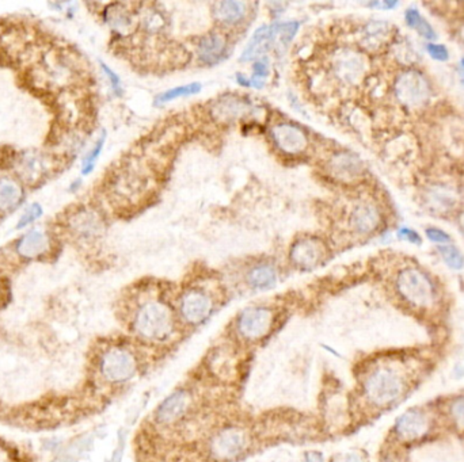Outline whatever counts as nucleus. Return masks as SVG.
Returning a JSON list of instances; mask_svg holds the SVG:
<instances>
[{
    "label": "nucleus",
    "mask_w": 464,
    "mask_h": 462,
    "mask_svg": "<svg viewBox=\"0 0 464 462\" xmlns=\"http://www.w3.org/2000/svg\"><path fill=\"white\" fill-rule=\"evenodd\" d=\"M133 327L144 341H166L174 331V317L165 302L147 300L135 314Z\"/></svg>",
    "instance_id": "1"
},
{
    "label": "nucleus",
    "mask_w": 464,
    "mask_h": 462,
    "mask_svg": "<svg viewBox=\"0 0 464 462\" xmlns=\"http://www.w3.org/2000/svg\"><path fill=\"white\" fill-rule=\"evenodd\" d=\"M399 295L415 308H429L436 298V289L426 272L414 266L402 268L395 278Z\"/></svg>",
    "instance_id": "2"
},
{
    "label": "nucleus",
    "mask_w": 464,
    "mask_h": 462,
    "mask_svg": "<svg viewBox=\"0 0 464 462\" xmlns=\"http://www.w3.org/2000/svg\"><path fill=\"white\" fill-rule=\"evenodd\" d=\"M405 390L403 376L390 366H380L366 376L364 393L366 399L377 406L384 407L401 397Z\"/></svg>",
    "instance_id": "3"
},
{
    "label": "nucleus",
    "mask_w": 464,
    "mask_h": 462,
    "mask_svg": "<svg viewBox=\"0 0 464 462\" xmlns=\"http://www.w3.org/2000/svg\"><path fill=\"white\" fill-rule=\"evenodd\" d=\"M432 86L428 77L417 70L401 73L394 83V95L406 109H419L432 98Z\"/></svg>",
    "instance_id": "4"
},
{
    "label": "nucleus",
    "mask_w": 464,
    "mask_h": 462,
    "mask_svg": "<svg viewBox=\"0 0 464 462\" xmlns=\"http://www.w3.org/2000/svg\"><path fill=\"white\" fill-rule=\"evenodd\" d=\"M102 374L110 383H125L135 377L137 362L132 353L124 348H112L107 351L100 364Z\"/></svg>",
    "instance_id": "5"
},
{
    "label": "nucleus",
    "mask_w": 464,
    "mask_h": 462,
    "mask_svg": "<svg viewBox=\"0 0 464 462\" xmlns=\"http://www.w3.org/2000/svg\"><path fill=\"white\" fill-rule=\"evenodd\" d=\"M331 70L341 83L346 86H354L363 79L366 73V59L363 54L354 50L342 49L334 54Z\"/></svg>",
    "instance_id": "6"
},
{
    "label": "nucleus",
    "mask_w": 464,
    "mask_h": 462,
    "mask_svg": "<svg viewBox=\"0 0 464 462\" xmlns=\"http://www.w3.org/2000/svg\"><path fill=\"white\" fill-rule=\"evenodd\" d=\"M273 312L265 307L247 308L238 317V331L247 341L262 339L273 325Z\"/></svg>",
    "instance_id": "7"
},
{
    "label": "nucleus",
    "mask_w": 464,
    "mask_h": 462,
    "mask_svg": "<svg viewBox=\"0 0 464 462\" xmlns=\"http://www.w3.org/2000/svg\"><path fill=\"white\" fill-rule=\"evenodd\" d=\"M214 301L211 295L201 289H190L179 300L181 317L190 325H197L211 316Z\"/></svg>",
    "instance_id": "8"
},
{
    "label": "nucleus",
    "mask_w": 464,
    "mask_h": 462,
    "mask_svg": "<svg viewBox=\"0 0 464 462\" xmlns=\"http://www.w3.org/2000/svg\"><path fill=\"white\" fill-rule=\"evenodd\" d=\"M270 133L273 143L284 153L299 155L308 146V137L304 130L292 123H278Z\"/></svg>",
    "instance_id": "9"
},
{
    "label": "nucleus",
    "mask_w": 464,
    "mask_h": 462,
    "mask_svg": "<svg viewBox=\"0 0 464 462\" xmlns=\"http://www.w3.org/2000/svg\"><path fill=\"white\" fill-rule=\"evenodd\" d=\"M52 248L53 243L49 233L37 228L26 232L15 244V252L26 261L43 259L50 254Z\"/></svg>",
    "instance_id": "10"
},
{
    "label": "nucleus",
    "mask_w": 464,
    "mask_h": 462,
    "mask_svg": "<svg viewBox=\"0 0 464 462\" xmlns=\"http://www.w3.org/2000/svg\"><path fill=\"white\" fill-rule=\"evenodd\" d=\"M382 219L380 209L375 203L361 202L352 209L349 224L354 232L360 235H369L380 226Z\"/></svg>",
    "instance_id": "11"
},
{
    "label": "nucleus",
    "mask_w": 464,
    "mask_h": 462,
    "mask_svg": "<svg viewBox=\"0 0 464 462\" xmlns=\"http://www.w3.org/2000/svg\"><path fill=\"white\" fill-rule=\"evenodd\" d=\"M429 429V420L426 415L419 410H410L399 416L395 431L403 440H415L425 436Z\"/></svg>",
    "instance_id": "12"
},
{
    "label": "nucleus",
    "mask_w": 464,
    "mask_h": 462,
    "mask_svg": "<svg viewBox=\"0 0 464 462\" xmlns=\"http://www.w3.org/2000/svg\"><path fill=\"white\" fill-rule=\"evenodd\" d=\"M246 445L247 438L244 431L238 429H225L215 438L212 447L218 457L230 460L239 456L246 449Z\"/></svg>",
    "instance_id": "13"
},
{
    "label": "nucleus",
    "mask_w": 464,
    "mask_h": 462,
    "mask_svg": "<svg viewBox=\"0 0 464 462\" xmlns=\"http://www.w3.org/2000/svg\"><path fill=\"white\" fill-rule=\"evenodd\" d=\"M68 228L79 240L96 239L102 232V222L91 210H79L68 220Z\"/></svg>",
    "instance_id": "14"
},
{
    "label": "nucleus",
    "mask_w": 464,
    "mask_h": 462,
    "mask_svg": "<svg viewBox=\"0 0 464 462\" xmlns=\"http://www.w3.org/2000/svg\"><path fill=\"white\" fill-rule=\"evenodd\" d=\"M323 247L315 239H300L293 244L291 261L300 268H313L323 258Z\"/></svg>",
    "instance_id": "15"
},
{
    "label": "nucleus",
    "mask_w": 464,
    "mask_h": 462,
    "mask_svg": "<svg viewBox=\"0 0 464 462\" xmlns=\"http://www.w3.org/2000/svg\"><path fill=\"white\" fill-rule=\"evenodd\" d=\"M189 408V396L184 390H178L170 394L156 410V422L160 424L175 423L186 414Z\"/></svg>",
    "instance_id": "16"
},
{
    "label": "nucleus",
    "mask_w": 464,
    "mask_h": 462,
    "mask_svg": "<svg viewBox=\"0 0 464 462\" xmlns=\"http://www.w3.org/2000/svg\"><path fill=\"white\" fill-rule=\"evenodd\" d=\"M276 47V34H274V24L273 26H261L254 36L251 37L250 43L242 53V61H251L255 60L269 50Z\"/></svg>",
    "instance_id": "17"
},
{
    "label": "nucleus",
    "mask_w": 464,
    "mask_h": 462,
    "mask_svg": "<svg viewBox=\"0 0 464 462\" xmlns=\"http://www.w3.org/2000/svg\"><path fill=\"white\" fill-rule=\"evenodd\" d=\"M330 171L336 178L341 180H353L363 175L364 166L357 156L347 152H341L330 160Z\"/></svg>",
    "instance_id": "18"
},
{
    "label": "nucleus",
    "mask_w": 464,
    "mask_h": 462,
    "mask_svg": "<svg viewBox=\"0 0 464 462\" xmlns=\"http://www.w3.org/2000/svg\"><path fill=\"white\" fill-rule=\"evenodd\" d=\"M227 43L223 36L211 33L202 37L198 43V57L205 64H215L221 60L223 54L225 53Z\"/></svg>",
    "instance_id": "19"
},
{
    "label": "nucleus",
    "mask_w": 464,
    "mask_h": 462,
    "mask_svg": "<svg viewBox=\"0 0 464 462\" xmlns=\"http://www.w3.org/2000/svg\"><path fill=\"white\" fill-rule=\"evenodd\" d=\"M391 26L386 22H369L363 27L361 44L368 50H377L389 43Z\"/></svg>",
    "instance_id": "20"
},
{
    "label": "nucleus",
    "mask_w": 464,
    "mask_h": 462,
    "mask_svg": "<svg viewBox=\"0 0 464 462\" xmlns=\"http://www.w3.org/2000/svg\"><path fill=\"white\" fill-rule=\"evenodd\" d=\"M24 190L13 178H0V212H11L21 205Z\"/></svg>",
    "instance_id": "21"
},
{
    "label": "nucleus",
    "mask_w": 464,
    "mask_h": 462,
    "mask_svg": "<svg viewBox=\"0 0 464 462\" xmlns=\"http://www.w3.org/2000/svg\"><path fill=\"white\" fill-rule=\"evenodd\" d=\"M215 17L224 24H239L247 14V4L244 1H219L215 4Z\"/></svg>",
    "instance_id": "22"
},
{
    "label": "nucleus",
    "mask_w": 464,
    "mask_h": 462,
    "mask_svg": "<svg viewBox=\"0 0 464 462\" xmlns=\"http://www.w3.org/2000/svg\"><path fill=\"white\" fill-rule=\"evenodd\" d=\"M247 282L251 288L258 291L270 289L277 282V271L270 265H260L251 268L247 275Z\"/></svg>",
    "instance_id": "23"
},
{
    "label": "nucleus",
    "mask_w": 464,
    "mask_h": 462,
    "mask_svg": "<svg viewBox=\"0 0 464 462\" xmlns=\"http://www.w3.org/2000/svg\"><path fill=\"white\" fill-rule=\"evenodd\" d=\"M405 18H406L407 26L417 30L422 37H425L428 40L436 38L433 27L429 24V22H426V20L419 14V11L417 8H409L406 11Z\"/></svg>",
    "instance_id": "24"
},
{
    "label": "nucleus",
    "mask_w": 464,
    "mask_h": 462,
    "mask_svg": "<svg viewBox=\"0 0 464 462\" xmlns=\"http://www.w3.org/2000/svg\"><path fill=\"white\" fill-rule=\"evenodd\" d=\"M20 166H21V174L30 182L38 180V178L44 172V162L37 155H24V159H21Z\"/></svg>",
    "instance_id": "25"
},
{
    "label": "nucleus",
    "mask_w": 464,
    "mask_h": 462,
    "mask_svg": "<svg viewBox=\"0 0 464 462\" xmlns=\"http://www.w3.org/2000/svg\"><path fill=\"white\" fill-rule=\"evenodd\" d=\"M106 21L112 24L113 29L126 33L132 27V18L125 8L113 7L106 13Z\"/></svg>",
    "instance_id": "26"
},
{
    "label": "nucleus",
    "mask_w": 464,
    "mask_h": 462,
    "mask_svg": "<svg viewBox=\"0 0 464 462\" xmlns=\"http://www.w3.org/2000/svg\"><path fill=\"white\" fill-rule=\"evenodd\" d=\"M440 254L444 262L454 270H462L464 268V256L459 248L451 244H444L439 247Z\"/></svg>",
    "instance_id": "27"
},
{
    "label": "nucleus",
    "mask_w": 464,
    "mask_h": 462,
    "mask_svg": "<svg viewBox=\"0 0 464 462\" xmlns=\"http://www.w3.org/2000/svg\"><path fill=\"white\" fill-rule=\"evenodd\" d=\"M198 91H201V84L200 83H190L186 86H179V87H174L169 91L160 94L159 97L156 98L158 103H166L174 100L177 98L188 97V95H193L197 94Z\"/></svg>",
    "instance_id": "28"
},
{
    "label": "nucleus",
    "mask_w": 464,
    "mask_h": 462,
    "mask_svg": "<svg viewBox=\"0 0 464 462\" xmlns=\"http://www.w3.org/2000/svg\"><path fill=\"white\" fill-rule=\"evenodd\" d=\"M216 109H219L221 117L231 120V118H235L238 116L244 114V111H246V109H248V106L244 102L232 99V100L220 102V105Z\"/></svg>",
    "instance_id": "29"
},
{
    "label": "nucleus",
    "mask_w": 464,
    "mask_h": 462,
    "mask_svg": "<svg viewBox=\"0 0 464 462\" xmlns=\"http://www.w3.org/2000/svg\"><path fill=\"white\" fill-rule=\"evenodd\" d=\"M105 139H106V134L103 133V134L100 136V139H98V141L96 143L94 148H93V149L87 153V156L84 157L83 164H82V174H83V175H89V174H91L93 170L96 169V163H97V160L99 159V156H100V152H102L103 146H105Z\"/></svg>",
    "instance_id": "30"
},
{
    "label": "nucleus",
    "mask_w": 464,
    "mask_h": 462,
    "mask_svg": "<svg viewBox=\"0 0 464 462\" xmlns=\"http://www.w3.org/2000/svg\"><path fill=\"white\" fill-rule=\"evenodd\" d=\"M43 215H44V209H43V206H41L40 203H33V205H30V206L24 210V215H22V216L20 217V220H18L15 228H17V229H24L27 225H30V224H33L34 221H37V220L40 219Z\"/></svg>",
    "instance_id": "31"
},
{
    "label": "nucleus",
    "mask_w": 464,
    "mask_h": 462,
    "mask_svg": "<svg viewBox=\"0 0 464 462\" xmlns=\"http://www.w3.org/2000/svg\"><path fill=\"white\" fill-rule=\"evenodd\" d=\"M451 415L456 427L464 430V397H459L452 403Z\"/></svg>",
    "instance_id": "32"
},
{
    "label": "nucleus",
    "mask_w": 464,
    "mask_h": 462,
    "mask_svg": "<svg viewBox=\"0 0 464 462\" xmlns=\"http://www.w3.org/2000/svg\"><path fill=\"white\" fill-rule=\"evenodd\" d=\"M426 236H428L429 240H432L435 243L442 244V245L452 242L451 236L447 232H444L442 229H439V228H428L426 229Z\"/></svg>",
    "instance_id": "33"
},
{
    "label": "nucleus",
    "mask_w": 464,
    "mask_h": 462,
    "mask_svg": "<svg viewBox=\"0 0 464 462\" xmlns=\"http://www.w3.org/2000/svg\"><path fill=\"white\" fill-rule=\"evenodd\" d=\"M428 53L435 59V60H439V61H447L449 59V52L448 49L445 48L444 45H440V44H429L428 47Z\"/></svg>",
    "instance_id": "34"
},
{
    "label": "nucleus",
    "mask_w": 464,
    "mask_h": 462,
    "mask_svg": "<svg viewBox=\"0 0 464 462\" xmlns=\"http://www.w3.org/2000/svg\"><path fill=\"white\" fill-rule=\"evenodd\" d=\"M100 68L103 70V72L107 76V79H109V82H110V84H112L113 91H114L117 95H120V94H121V80H120V77L117 76V73L113 72V71H112L106 64H103V63H100Z\"/></svg>",
    "instance_id": "35"
},
{
    "label": "nucleus",
    "mask_w": 464,
    "mask_h": 462,
    "mask_svg": "<svg viewBox=\"0 0 464 462\" xmlns=\"http://www.w3.org/2000/svg\"><path fill=\"white\" fill-rule=\"evenodd\" d=\"M398 236H399L401 239H405V240L410 242V243H421V238H419V235H418L415 231H412V229H409V228H401L399 232H398Z\"/></svg>",
    "instance_id": "36"
},
{
    "label": "nucleus",
    "mask_w": 464,
    "mask_h": 462,
    "mask_svg": "<svg viewBox=\"0 0 464 462\" xmlns=\"http://www.w3.org/2000/svg\"><path fill=\"white\" fill-rule=\"evenodd\" d=\"M122 453H124V442H122V438H121L120 439V443H119V447H117V449H116V452L113 453V457H112V462H121Z\"/></svg>",
    "instance_id": "37"
},
{
    "label": "nucleus",
    "mask_w": 464,
    "mask_h": 462,
    "mask_svg": "<svg viewBox=\"0 0 464 462\" xmlns=\"http://www.w3.org/2000/svg\"><path fill=\"white\" fill-rule=\"evenodd\" d=\"M380 462H405L398 454H387Z\"/></svg>",
    "instance_id": "38"
},
{
    "label": "nucleus",
    "mask_w": 464,
    "mask_h": 462,
    "mask_svg": "<svg viewBox=\"0 0 464 462\" xmlns=\"http://www.w3.org/2000/svg\"><path fill=\"white\" fill-rule=\"evenodd\" d=\"M306 462H323V461H322V456H320V454H317V453H310V454L307 456V460H306Z\"/></svg>",
    "instance_id": "39"
},
{
    "label": "nucleus",
    "mask_w": 464,
    "mask_h": 462,
    "mask_svg": "<svg viewBox=\"0 0 464 462\" xmlns=\"http://www.w3.org/2000/svg\"><path fill=\"white\" fill-rule=\"evenodd\" d=\"M238 82H239V84H242L244 87H251V80L246 79L242 75H238Z\"/></svg>",
    "instance_id": "40"
},
{
    "label": "nucleus",
    "mask_w": 464,
    "mask_h": 462,
    "mask_svg": "<svg viewBox=\"0 0 464 462\" xmlns=\"http://www.w3.org/2000/svg\"><path fill=\"white\" fill-rule=\"evenodd\" d=\"M459 226H461V231L464 236V212H462V215L459 216Z\"/></svg>",
    "instance_id": "41"
},
{
    "label": "nucleus",
    "mask_w": 464,
    "mask_h": 462,
    "mask_svg": "<svg viewBox=\"0 0 464 462\" xmlns=\"http://www.w3.org/2000/svg\"><path fill=\"white\" fill-rule=\"evenodd\" d=\"M461 36H462V40L464 41V26L463 29H462V31H461Z\"/></svg>",
    "instance_id": "42"
}]
</instances>
